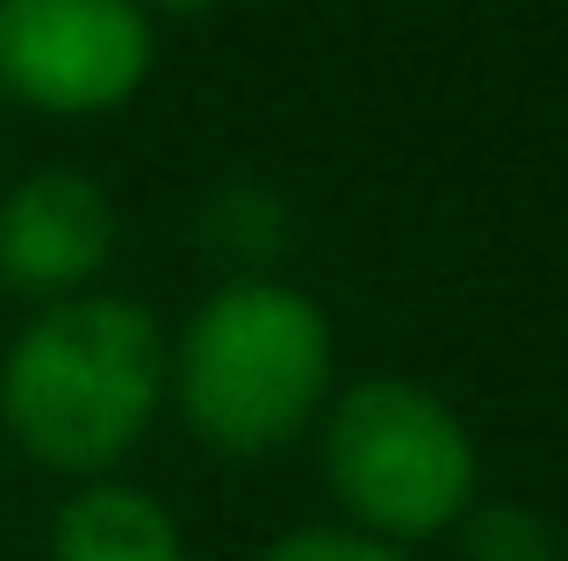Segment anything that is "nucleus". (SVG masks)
Wrapping results in <instances>:
<instances>
[{"instance_id": "obj_1", "label": "nucleus", "mask_w": 568, "mask_h": 561, "mask_svg": "<svg viewBox=\"0 0 568 561\" xmlns=\"http://www.w3.org/2000/svg\"><path fill=\"white\" fill-rule=\"evenodd\" d=\"M166 410V324L115 288L37 303L0 353V432L65 482L115 476Z\"/></svg>"}, {"instance_id": "obj_2", "label": "nucleus", "mask_w": 568, "mask_h": 561, "mask_svg": "<svg viewBox=\"0 0 568 561\" xmlns=\"http://www.w3.org/2000/svg\"><path fill=\"white\" fill-rule=\"evenodd\" d=\"M332 389V309L281 274L216 280L166 332V404L223 461H260L317 432Z\"/></svg>"}, {"instance_id": "obj_3", "label": "nucleus", "mask_w": 568, "mask_h": 561, "mask_svg": "<svg viewBox=\"0 0 568 561\" xmlns=\"http://www.w3.org/2000/svg\"><path fill=\"white\" fill-rule=\"evenodd\" d=\"M317 468L338 519L396 548L446 540L483 497L468 418L410 375H361L332 389L317 418Z\"/></svg>"}, {"instance_id": "obj_4", "label": "nucleus", "mask_w": 568, "mask_h": 561, "mask_svg": "<svg viewBox=\"0 0 568 561\" xmlns=\"http://www.w3.org/2000/svg\"><path fill=\"white\" fill-rule=\"evenodd\" d=\"M159 65L144 0H0V94L58 123L115 115Z\"/></svg>"}, {"instance_id": "obj_5", "label": "nucleus", "mask_w": 568, "mask_h": 561, "mask_svg": "<svg viewBox=\"0 0 568 561\" xmlns=\"http://www.w3.org/2000/svg\"><path fill=\"white\" fill-rule=\"evenodd\" d=\"M115 195L80 166H37L0 195V288L29 303L101 288L115 259Z\"/></svg>"}, {"instance_id": "obj_6", "label": "nucleus", "mask_w": 568, "mask_h": 561, "mask_svg": "<svg viewBox=\"0 0 568 561\" xmlns=\"http://www.w3.org/2000/svg\"><path fill=\"white\" fill-rule=\"evenodd\" d=\"M51 561H187V533L166 497L123 476L72 482L51 511Z\"/></svg>"}, {"instance_id": "obj_7", "label": "nucleus", "mask_w": 568, "mask_h": 561, "mask_svg": "<svg viewBox=\"0 0 568 561\" xmlns=\"http://www.w3.org/2000/svg\"><path fill=\"white\" fill-rule=\"evenodd\" d=\"M460 561H561V533L518 497H475L454 526Z\"/></svg>"}, {"instance_id": "obj_8", "label": "nucleus", "mask_w": 568, "mask_h": 561, "mask_svg": "<svg viewBox=\"0 0 568 561\" xmlns=\"http://www.w3.org/2000/svg\"><path fill=\"white\" fill-rule=\"evenodd\" d=\"M252 561H410V548L396 540H375L346 519H324V526H288L281 540H266Z\"/></svg>"}, {"instance_id": "obj_9", "label": "nucleus", "mask_w": 568, "mask_h": 561, "mask_svg": "<svg viewBox=\"0 0 568 561\" xmlns=\"http://www.w3.org/2000/svg\"><path fill=\"white\" fill-rule=\"evenodd\" d=\"M152 14H209V8H223V0H144Z\"/></svg>"}]
</instances>
